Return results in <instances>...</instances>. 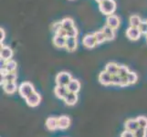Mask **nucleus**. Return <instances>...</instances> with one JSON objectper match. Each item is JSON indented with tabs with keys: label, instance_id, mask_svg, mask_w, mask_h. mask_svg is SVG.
<instances>
[{
	"label": "nucleus",
	"instance_id": "nucleus-1",
	"mask_svg": "<svg viewBox=\"0 0 147 137\" xmlns=\"http://www.w3.org/2000/svg\"><path fill=\"white\" fill-rule=\"evenodd\" d=\"M99 9L105 16L113 15L116 9V2L114 0H104L99 3Z\"/></svg>",
	"mask_w": 147,
	"mask_h": 137
},
{
	"label": "nucleus",
	"instance_id": "nucleus-2",
	"mask_svg": "<svg viewBox=\"0 0 147 137\" xmlns=\"http://www.w3.org/2000/svg\"><path fill=\"white\" fill-rule=\"evenodd\" d=\"M18 93L19 95L21 96L22 98L26 99L28 95H30L31 93H33L35 90V88L34 86L31 82H22L18 86Z\"/></svg>",
	"mask_w": 147,
	"mask_h": 137
},
{
	"label": "nucleus",
	"instance_id": "nucleus-3",
	"mask_svg": "<svg viewBox=\"0 0 147 137\" xmlns=\"http://www.w3.org/2000/svg\"><path fill=\"white\" fill-rule=\"evenodd\" d=\"M71 80H72V77H71V75H70V73L67 72H61L58 73L57 76H56L55 82H56V85L66 86V87H67Z\"/></svg>",
	"mask_w": 147,
	"mask_h": 137
},
{
	"label": "nucleus",
	"instance_id": "nucleus-4",
	"mask_svg": "<svg viewBox=\"0 0 147 137\" xmlns=\"http://www.w3.org/2000/svg\"><path fill=\"white\" fill-rule=\"evenodd\" d=\"M2 61H3V64L1 63V70H0L1 75H5L8 72H16L18 64L14 59H9L7 61L2 60Z\"/></svg>",
	"mask_w": 147,
	"mask_h": 137
},
{
	"label": "nucleus",
	"instance_id": "nucleus-5",
	"mask_svg": "<svg viewBox=\"0 0 147 137\" xmlns=\"http://www.w3.org/2000/svg\"><path fill=\"white\" fill-rule=\"evenodd\" d=\"M25 101H26L27 104L29 107L35 108V107H38L40 104V103H41V96H40V94L37 92V91H34L33 93L28 95V97L25 99Z\"/></svg>",
	"mask_w": 147,
	"mask_h": 137
},
{
	"label": "nucleus",
	"instance_id": "nucleus-6",
	"mask_svg": "<svg viewBox=\"0 0 147 137\" xmlns=\"http://www.w3.org/2000/svg\"><path fill=\"white\" fill-rule=\"evenodd\" d=\"M82 44L87 49H93L96 47V45H98L97 41H96V38L94 37V34L85 35L82 38Z\"/></svg>",
	"mask_w": 147,
	"mask_h": 137
},
{
	"label": "nucleus",
	"instance_id": "nucleus-7",
	"mask_svg": "<svg viewBox=\"0 0 147 137\" xmlns=\"http://www.w3.org/2000/svg\"><path fill=\"white\" fill-rule=\"evenodd\" d=\"M71 120L68 115H60L58 117V129L59 130H67L69 128Z\"/></svg>",
	"mask_w": 147,
	"mask_h": 137
},
{
	"label": "nucleus",
	"instance_id": "nucleus-8",
	"mask_svg": "<svg viewBox=\"0 0 147 137\" xmlns=\"http://www.w3.org/2000/svg\"><path fill=\"white\" fill-rule=\"evenodd\" d=\"M111 78H113V75H111L108 72H106L104 70L102 72H100V73L99 74L98 80L101 85L110 86L111 85Z\"/></svg>",
	"mask_w": 147,
	"mask_h": 137
},
{
	"label": "nucleus",
	"instance_id": "nucleus-9",
	"mask_svg": "<svg viewBox=\"0 0 147 137\" xmlns=\"http://www.w3.org/2000/svg\"><path fill=\"white\" fill-rule=\"evenodd\" d=\"M12 57H13L12 49L8 47V46H1V49H0V58H1V60L7 61L9 59H12Z\"/></svg>",
	"mask_w": 147,
	"mask_h": 137
},
{
	"label": "nucleus",
	"instance_id": "nucleus-10",
	"mask_svg": "<svg viewBox=\"0 0 147 137\" xmlns=\"http://www.w3.org/2000/svg\"><path fill=\"white\" fill-rule=\"evenodd\" d=\"M141 35H142V33L138 28H134V27L130 26V28H128L127 30H126V37L131 40H134V41L138 40L141 38Z\"/></svg>",
	"mask_w": 147,
	"mask_h": 137
},
{
	"label": "nucleus",
	"instance_id": "nucleus-11",
	"mask_svg": "<svg viewBox=\"0 0 147 137\" xmlns=\"http://www.w3.org/2000/svg\"><path fill=\"white\" fill-rule=\"evenodd\" d=\"M64 103L66 105L68 106H73L77 103L78 101V93H74V92H70L68 91V93L66 94V96L63 99Z\"/></svg>",
	"mask_w": 147,
	"mask_h": 137
},
{
	"label": "nucleus",
	"instance_id": "nucleus-12",
	"mask_svg": "<svg viewBox=\"0 0 147 137\" xmlns=\"http://www.w3.org/2000/svg\"><path fill=\"white\" fill-rule=\"evenodd\" d=\"M46 128L50 132H55L58 130V117H53V116H49L46 120Z\"/></svg>",
	"mask_w": 147,
	"mask_h": 137
},
{
	"label": "nucleus",
	"instance_id": "nucleus-13",
	"mask_svg": "<svg viewBox=\"0 0 147 137\" xmlns=\"http://www.w3.org/2000/svg\"><path fill=\"white\" fill-rule=\"evenodd\" d=\"M78 46V41H77V38L74 37H67L66 38V46L65 49L69 52H72L77 49Z\"/></svg>",
	"mask_w": 147,
	"mask_h": 137
},
{
	"label": "nucleus",
	"instance_id": "nucleus-14",
	"mask_svg": "<svg viewBox=\"0 0 147 137\" xmlns=\"http://www.w3.org/2000/svg\"><path fill=\"white\" fill-rule=\"evenodd\" d=\"M106 25H108L113 29H117L120 26V19L116 15H110V16H107V18H106Z\"/></svg>",
	"mask_w": 147,
	"mask_h": 137
},
{
	"label": "nucleus",
	"instance_id": "nucleus-15",
	"mask_svg": "<svg viewBox=\"0 0 147 137\" xmlns=\"http://www.w3.org/2000/svg\"><path fill=\"white\" fill-rule=\"evenodd\" d=\"M2 87L5 92L9 95L16 93L17 90H18V86L17 85V82H6L2 85Z\"/></svg>",
	"mask_w": 147,
	"mask_h": 137
},
{
	"label": "nucleus",
	"instance_id": "nucleus-16",
	"mask_svg": "<svg viewBox=\"0 0 147 137\" xmlns=\"http://www.w3.org/2000/svg\"><path fill=\"white\" fill-rule=\"evenodd\" d=\"M139 128V124H138V121L137 120L135 119H128L126 120V121L124 123V129L125 130H128L130 132H134Z\"/></svg>",
	"mask_w": 147,
	"mask_h": 137
},
{
	"label": "nucleus",
	"instance_id": "nucleus-17",
	"mask_svg": "<svg viewBox=\"0 0 147 137\" xmlns=\"http://www.w3.org/2000/svg\"><path fill=\"white\" fill-rule=\"evenodd\" d=\"M68 89L66 86H60V85H56V87L54 88V94L58 99L63 100L66 94L68 93Z\"/></svg>",
	"mask_w": 147,
	"mask_h": 137
},
{
	"label": "nucleus",
	"instance_id": "nucleus-18",
	"mask_svg": "<svg viewBox=\"0 0 147 137\" xmlns=\"http://www.w3.org/2000/svg\"><path fill=\"white\" fill-rule=\"evenodd\" d=\"M67 89L70 92L78 93L80 90V82L77 79H72L67 86Z\"/></svg>",
	"mask_w": 147,
	"mask_h": 137
},
{
	"label": "nucleus",
	"instance_id": "nucleus-19",
	"mask_svg": "<svg viewBox=\"0 0 147 137\" xmlns=\"http://www.w3.org/2000/svg\"><path fill=\"white\" fill-rule=\"evenodd\" d=\"M17 78L18 76L16 72H8L5 75H1V85L6 82H16Z\"/></svg>",
	"mask_w": 147,
	"mask_h": 137
},
{
	"label": "nucleus",
	"instance_id": "nucleus-20",
	"mask_svg": "<svg viewBox=\"0 0 147 137\" xmlns=\"http://www.w3.org/2000/svg\"><path fill=\"white\" fill-rule=\"evenodd\" d=\"M66 38L67 37H62V36H59V35H55L54 38H53V44H54L55 47L59 48V49L65 48Z\"/></svg>",
	"mask_w": 147,
	"mask_h": 137
},
{
	"label": "nucleus",
	"instance_id": "nucleus-21",
	"mask_svg": "<svg viewBox=\"0 0 147 137\" xmlns=\"http://www.w3.org/2000/svg\"><path fill=\"white\" fill-rule=\"evenodd\" d=\"M101 30H102V31L104 32L105 36H106V38H107L108 41H111V40L114 39V38H115L114 30L115 29H113V28L109 27L108 25H105V26L102 28V29H101Z\"/></svg>",
	"mask_w": 147,
	"mask_h": 137
},
{
	"label": "nucleus",
	"instance_id": "nucleus-22",
	"mask_svg": "<svg viewBox=\"0 0 147 137\" xmlns=\"http://www.w3.org/2000/svg\"><path fill=\"white\" fill-rule=\"evenodd\" d=\"M119 64L116 62H108L105 66V70L108 72L111 75H116L118 73Z\"/></svg>",
	"mask_w": 147,
	"mask_h": 137
},
{
	"label": "nucleus",
	"instance_id": "nucleus-23",
	"mask_svg": "<svg viewBox=\"0 0 147 137\" xmlns=\"http://www.w3.org/2000/svg\"><path fill=\"white\" fill-rule=\"evenodd\" d=\"M61 27H62V28H64L66 30H68L69 28L75 27L73 19L70 18H63L61 20Z\"/></svg>",
	"mask_w": 147,
	"mask_h": 137
},
{
	"label": "nucleus",
	"instance_id": "nucleus-24",
	"mask_svg": "<svg viewBox=\"0 0 147 137\" xmlns=\"http://www.w3.org/2000/svg\"><path fill=\"white\" fill-rule=\"evenodd\" d=\"M93 34H94V37L96 38V41H97V44H101V43H103V42L106 41V40H107L105 34H104V32L102 31V30L96 31Z\"/></svg>",
	"mask_w": 147,
	"mask_h": 137
},
{
	"label": "nucleus",
	"instance_id": "nucleus-25",
	"mask_svg": "<svg viewBox=\"0 0 147 137\" xmlns=\"http://www.w3.org/2000/svg\"><path fill=\"white\" fill-rule=\"evenodd\" d=\"M129 22H130L131 27L138 28L140 26V24L142 23V19L139 16H137V15H133V16L130 17Z\"/></svg>",
	"mask_w": 147,
	"mask_h": 137
},
{
	"label": "nucleus",
	"instance_id": "nucleus-26",
	"mask_svg": "<svg viewBox=\"0 0 147 137\" xmlns=\"http://www.w3.org/2000/svg\"><path fill=\"white\" fill-rule=\"evenodd\" d=\"M136 120L138 121L140 128L147 129V117H145L144 115H140L138 117H136Z\"/></svg>",
	"mask_w": 147,
	"mask_h": 137
},
{
	"label": "nucleus",
	"instance_id": "nucleus-27",
	"mask_svg": "<svg viewBox=\"0 0 147 137\" xmlns=\"http://www.w3.org/2000/svg\"><path fill=\"white\" fill-rule=\"evenodd\" d=\"M130 72L129 69L124 65H119V70H118V75L120 77H127L128 73Z\"/></svg>",
	"mask_w": 147,
	"mask_h": 137
},
{
	"label": "nucleus",
	"instance_id": "nucleus-28",
	"mask_svg": "<svg viewBox=\"0 0 147 137\" xmlns=\"http://www.w3.org/2000/svg\"><path fill=\"white\" fill-rule=\"evenodd\" d=\"M127 78H128V80H129V83L130 85H133V84H135L137 82L138 80V76L135 72H130L127 75Z\"/></svg>",
	"mask_w": 147,
	"mask_h": 137
},
{
	"label": "nucleus",
	"instance_id": "nucleus-29",
	"mask_svg": "<svg viewBox=\"0 0 147 137\" xmlns=\"http://www.w3.org/2000/svg\"><path fill=\"white\" fill-rule=\"evenodd\" d=\"M134 136L135 137H146L147 136V129L139 127L134 132Z\"/></svg>",
	"mask_w": 147,
	"mask_h": 137
},
{
	"label": "nucleus",
	"instance_id": "nucleus-30",
	"mask_svg": "<svg viewBox=\"0 0 147 137\" xmlns=\"http://www.w3.org/2000/svg\"><path fill=\"white\" fill-rule=\"evenodd\" d=\"M121 78L120 77L118 74L113 75V78H111V85L120 86L121 85Z\"/></svg>",
	"mask_w": 147,
	"mask_h": 137
},
{
	"label": "nucleus",
	"instance_id": "nucleus-31",
	"mask_svg": "<svg viewBox=\"0 0 147 137\" xmlns=\"http://www.w3.org/2000/svg\"><path fill=\"white\" fill-rule=\"evenodd\" d=\"M67 31V37H74V38H77V35H78V29L76 28V27H73L71 28H69Z\"/></svg>",
	"mask_w": 147,
	"mask_h": 137
},
{
	"label": "nucleus",
	"instance_id": "nucleus-32",
	"mask_svg": "<svg viewBox=\"0 0 147 137\" xmlns=\"http://www.w3.org/2000/svg\"><path fill=\"white\" fill-rule=\"evenodd\" d=\"M138 28H139V30L141 31L142 34L146 35L147 34V21H142V23L140 24Z\"/></svg>",
	"mask_w": 147,
	"mask_h": 137
},
{
	"label": "nucleus",
	"instance_id": "nucleus-33",
	"mask_svg": "<svg viewBox=\"0 0 147 137\" xmlns=\"http://www.w3.org/2000/svg\"><path fill=\"white\" fill-rule=\"evenodd\" d=\"M120 137H135V136H134V133H133V132H130L128 130H124L123 133L121 134Z\"/></svg>",
	"mask_w": 147,
	"mask_h": 137
},
{
	"label": "nucleus",
	"instance_id": "nucleus-34",
	"mask_svg": "<svg viewBox=\"0 0 147 137\" xmlns=\"http://www.w3.org/2000/svg\"><path fill=\"white\" fill-rule=\"evenodd\" d=\"M61 28H62L61 27V21H60V22H56V23L53 24V26H52V29H53L54 33H57Z\"/></svg>",
	"mask_w": 147,
	"mask_h": 137
},
{
	"label": "nucleus",
	"instance_id": "nucleus-35",
	"mask_svg": "<svg viewBox=\"0 0 147 137\" xmlns=\"http://www.w3.org/2000/svg\"><path fill=\"white\" fill-rule=\"evenodd\" d=\"M121 85H120V87H126V86L130 85L129 80H128V78H127V77H121Z\"/></svg>",
	"mask_w": 147,
	"mask_h": 137
},
{
	"label": "nucleus",
	"instance_id": "nucleus-36",
	"mask_svg": "<svg viewBox=\"0 0 147 137\" xmlns=\"http://www.w3.org/2000/svg\"><path fill=\"white\" fill-rule=\"evenodd\" d=\"M5 38H6V32H5L3 28H0V41H1V43L5 39Z\"/></svg>",
	"mask_w": 147,
	"mask_h": 137
},
{
	"label": "nucleus",
	"instance_id": "nucleus-37",
	"mask_svg": "<svg viewBox=\"0 0 147 137\" xmlns=\"http://www.w3.org/2000/svg\"><path fill=\"white\" fill-rule=\"evenodd\" d=\"M104 1V0H96V2H98V3H100V2H102Z\"/></svg>",
	"mask_w": 147,
	"mask_h": 137
},
{
	"label": "nucleus",
	"instance_id": "nucleus-38",
	"mask_svg": "<svg viewBox=\"0 0 147 137\" xmlns=\"http://www.w3.org/2000/svg\"><path fill=\"white\" fill-rule=\"evenodd\" d=\"M145 38H146V41H147V34L145 35Z\"/></svg>",
	"mask_w": 147,
	"mask_h": 137
},
{
	"label": "nucleus",
	"instance_id": "nucleus-39",
	"mask_svg": "<svg viewBox=\"0 0 147 137\" xmlns=\"http://www.w3.org/2000/svg\"><path fill=\"white\" fill-rule=\"evenodd\" d=\"M146 21H147V20H146Z\"/></svg>",
	"mask_w": 147,
	"mask_h": 137
}]
</instances>
